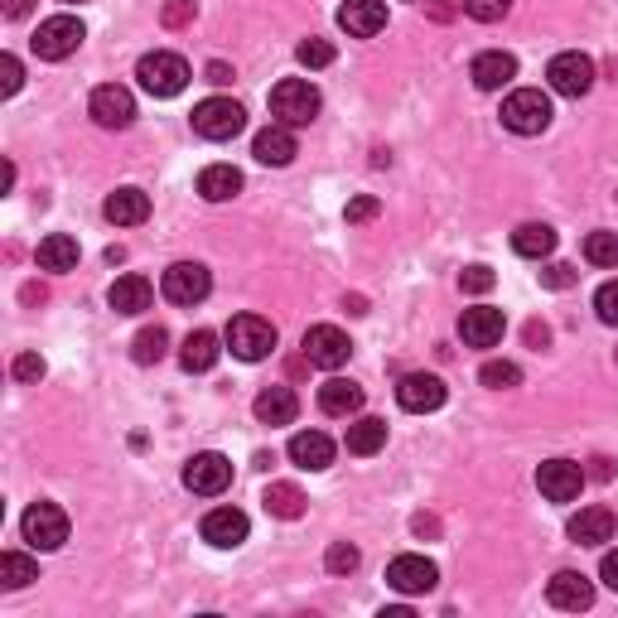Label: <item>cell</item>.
I'll list each match as a JSON object with an SVG mask.
<instances>
[{
	"label": "cell",
	"mask_w": 618,
	"mask_h": 618,
	"mask_svg": "<svg viewBox=\"0 0 618 618\" xmlns=\"http://www.w3.org/2000/svg\"><path fill=\"white\" fill-rule=\"evenodd\" d=\"M87 39V30H83V20L77 15H54V20H44L34 30V54L44 59V63H59V59H69V54H77V44Z\"/></svg>",
	"instance_id": "cell-5"
},
{
	"label": "cell",
	"mask_w": 618,
	"mask_h": 618,
	"mask_svg": "<svg viewBox=\"0 0 618 618\" xmlns=\"http://www.w3.org/2000/svg\"><path fill=\"white\" fill-rule=\"evenodd\" d=\"M551 97L542 87H517V92H507V102H503V126L512 130V136H542V130L551 126Z\"/></svg>",
	"instance_id": "cell-2"
},
{
	"label": "cell",
	"mask_w": 618,
	"mask_h": 618,
	"mask_svg": "<svg viewBox=\"0 0 618 618\" xmlns=\"http://www.w3.org/2000/svg\"><path fill=\"white\" fill-rule=\"evenodd\" d=\"M320 411L324 416H338V420L358 416L363 411V387L348 383V377H328V383L320 387Z\"/></svg>",
	"instance_id": "cell-24"
},
{
	"label": "cell",
	"mask_w": 618,
	"mask_h": 618,
	"mask_svg": "<svg viewBox=\"0 0 618 618\" xmlns=\"http://www.w3.org/2000/svg\"><path fill=\"white\" fill-rule=\"evenodd\" d=\"M63 6H83V0H63Z\"/></svg>",
	"instance_id": "cell-53"
},
{
	"label": "cell",
	"mask_w": 618,
	"mask_h": 618,
	"mask_svg": "<svg viewBox=\"0 0 618 618\" xmlns=\"http://www.w3.org/2000/svg\"><path fill=\"white\" fill-rule=\"evenodd\" d=\"M512 252L527 256V261H542L556 252V232H551L546 222H522V228L512 232Z\"/></svg>",
	"instance_id": "cell-31"
},
{
	"label": "cell",
	"mask_w": 618,
	"mask_h": 618,
	"mask_svg": "<svg viewBox=\"0 0 618 618\" xmlns=\"http://www.w3.org/2000/svg\"><path fill=\"white\" fill-rule=\"evenodd\" d=\"M228 483H232V459L228 454L203 450V454H193L189 464H184V489L199 493V497H218Z\"/></svg>",
	"instance_id": "cell-10"
},
{
	"label": "cell",
	"mask_w": 618,
	"mask_h": 618,
	"mask_svg": "<svg viewBox=\"0 0 618 618\" xmlns=\"http://www.w3.org/2000/svg\"><path fill=\"white\" fill-rule=\"evenodd\" d=\"M348 353H353V344H348V334L344 328H334V324H314V328H305V358L314 363V367H344L348 363Z\"/></svg>",
	"instance_id": "cell-13"
},
{
	"label": "cell",
	"mask_w": 618,
	"mask_h": 618,
	"mask_svg": "<svg viewBox=\"0 0 618 618\" xmlns=\"http://www.w3.org/2000/svg\"><path fill=\"white\" fill-rule=\"evenodd\" d=\"M291 459L300 469L320 473V469L334 464V440H328L324 430H300V436H291Z\"/></svg>",
	"instance_id": "cell-25"
},
{
	"label": "cell",
	"mask_w": 618,
	"mask_h": 618,
	"mask_svg": "<svg viewBox=\"0 0 618 618\" xmlns=\"http://www.w3.org/2000/svg\"><path fill=\"white\" fill-rule=\"evenodd\" d=\"M348 454H377L387 444V420H377V416H358L348 426Z\"/></svg>",
	"instance_id": "cell-32"
},
{
	"label": "cell",
	"mask_w": 618,
	"mask_h": 618,
	"mask_svg": "<svg viewBox=\"0 0 618 618\" xmlns=\"http://www.w3.org/2000/svg\"><path fill=\"white\" fill-rule=\"evenodd\" d=\"M589 464H595V469H589L595 479H614V459H589Z\"/></svg>",
	"instance_id": "cell-51"
},
{
	"label": "cell",
	"mask_w": 618,
	"mask_h": 618,
	"mask_svg": "<svg viewBox=\"0 0 618 618\" xmlns=\"http://www.w3.org/2000/svg\"><path fill=\"white\" fill-rule=\"evenodd\" d=\"M160 291L169 305H203L208 291H213V275H208V266H199V261H175V266L165 271V281H160Z\"/></svg>",
	"instance_id": "cell-8"
},
{
	"label": "cell",
	"mask_w": 618,
	"mask_h": 618,
	"mask_svg": "<svg viewBox=\"0 0 618 618\" xmlns=\"http://www.w3.org/2000/svg\"><path fill=\"white\" fill-rule=\"evenodd\" d=\"M295 59L305 63V69H328V63H334V44H328V39H305V44L295 49Z\"/></svg>",
	"instance_id": "cell-39"
},
{
	"label": "cell",
	"mask_w": 618,
	"mask_h": 618,
	"mask_svg": "<svg viewBox=\"0 0 618 618\" xmlns=\"http://www.w3.org/2000/svg\"><path fill=\"white\" fill-rule=\"evenodd\" d=\"M87 112H92V122L97 126H107V130H126L130 122H136V97H130L126 87H97L92 92V102H87Z\"/></svg>",
	"instance_id": "cell-12"
},
{
	"label": "cell",
	"mask_w": 618,
	"mask_h": 618,
	"mask_svg": "<svg viewBox=\"0 0 618 618\" xmlns=\"http://www.w3.org/2000/svg\"><path fill=\"white\" fill-rule=\"evenodd\" d=\"M595 310H599V320H604V324H609V328H618V281L599 285V295H595Z\"/></svg>",
	"instance_id": "cell-41"
},
{
	"label": "cell",
	"mask_w": 618,
	"mask_h": 618,
	"mask_svg": "<svg viewBox=\"0 0 618 618\" xmlns=\"http://www.w3.org/2000/svg\"><path fill=\"white\" fill-rule=\"evenodd\" d=\"M469 77L479 92H503L512 77H517V59L503 54V49H489V54H479L469 63Z\"/></svg>",
	"instance_id": "cell-19"
},
{
	"label": "cell",
	"mask_w": 618,
	"mask_h": 618,
	"mask_svg": "<svg viewBox=\"0 0 618 618\" xmlns=\"http://www.w3.org/2000/svg\"><path fill=\"white\" fill-rule=\"evenodd\" d=\"M102 213H107V222H116V228H136V222L150 218V193L140 189H116L107 203H102Z\"/></svg>",
	"instance_id": "cell-27"
},
{
	"label": "cell",
	"mask_w": 618,
	"mask_h": 618,
	"mask_svg": "<svg viewBox=\"0 0 618 618\" xmlns=\"http://www.w3.org/2000/svg\"><path fill=\"white\" fill-rule=\"evenodd\" d=\"M208 83H213V87H228V83H232V69H228V63H208Z\"/></svg>",
	"instance_id": "cell-49"
},
{
	"label": "cell",
	"mask_w": 618,
	"mask_h": 618,
	"mask_svg": "<svg viewBox=\"0 0 618 618\" xmlns=\"http://www.w3.org/2000/svg\"><path fill=\"white\" fill-rule=\"evenodd\" d=\"M247 532H252V522H247L242 507H213L203 517V542L218 546V551H232L247 542Z\"/></svg>",
	"instance_id": "cell-17"
},
{
	"label": "cell",
	"mask_w": 618,
	"mask_h": 618,
	"mask_svg": "<svg viewBox=\"0 0 618 618\" xmlns=\"http://www.w3.org/2000/svg\"><path fill=\"white\" fill-rule=\"evenodd\" d=\"M30 6H34V0H6V15L10 20H24V15H30Z\"/></svg>",
	"instance_id": "cell-50"
},
{
	"label": "cell",
	"mask_w": 618,
	"mask_h": 618,
	"mask_svg": "<svg viewBox=\"0 0 618 618\" xmlns=\"http://www.w3.org/2000/svg\"><path fill=\"white\" fill-rule=\"evenodd\" d=\"M614 532H618V517L609 507H580L570 517V542L575 546H604V542H614Z\"/></svg>",
	"instance_id": "cell-20"
},
{
	"label": "cell",
	"mask_w": 618,
	"mask_h": 618,
	"mask_svg": "<svg viewBox=\"0 0 618 618\" xmlns=\"http://www.w3.org/2000/svg\"><path fill=\"white\" fill-rule=\"evenodd\" d=\"M338 30H348L353 39H373L387 30V6L383 0H344L338 10Z\"/></svg>",
	"instance_id": "cell-18"
},
{
	"label": "cell",
	"mask_w": 618,
	"mask_h": 618,
	"mask_svg": "<svg viewBox=\"0 0 618 618\" xmlns=\"http://www.w3.org/2000/svg\"><path fill=\"white\" fill-rule=\"evenodd\" d=\"M536 489H542L546 503H575L585 489V469L575 464V459H546V464L536 469Z\"/></svg>",
	"instance_id": "cell-11"
},
{
	"label": "cell",
	"mask_w": 618,
	"mask_h": 618,
	"mask_svg": "<svg viewBox=\"0 0 618 618\" xmlns=\"http://www.w3.org/2000/svg\"><path fill=\"white\" fill-rule=\"evenodd\" d=\"M493 281H497V275H493L489 266H469L464 275H459V285H464L469 295H489V291H493Z\"/></svg>",
	"instance_id": "cell-42"
},
{
	"label": "cell",
	"mask_w": 618,
	"mask_h": 618,
	"mask_svg": "<svg viewBox=\"0 0 618 618\" xmlns=\"http://www.w3.org/2000/svg\"><path fill=\"white\" fill-rule=\"evenodd\" d=\"M199 193L208 203H228L242 193V169H232V165H208L203 175H199Z\"/></svg>",
	"instance_id": "cell-29"
},
{
	"label": "cell",
	"mask_w": 618,
	"mask_h": 618,
	"mask_svg": "<svg viewBox=\"0 0 618 618\" xmlns=\"http://www.w3.org/2000/svg\"><path fill=\"white\" fill-rule=\"evenodd\" d=\"M30 580H39V565L30 556H20V551H6V556H0V585H6V589H24Z\"/></svg>",
	"instance_id": "cell-35"
},
{
	"label": "cell",
	"mask_w": 618,
	"mask_h": 618,
	"mask_svg": "<svg viewBox=\"0 0 618 618\" xmlns=\"http://www.w3.org/2000/svg\"><path fill=\"white\" fill-rule=\"evenodd\" d=\"M10 373H15V383H39V377H44V358H39V353H20Z\"/></svg>",
	"instance_id": "cell-44"
},
{
	"label": "cell",
	"mask_w": 618,
	"mask_h": 618,
	"mask_svg": "<svg viewBox=\"0 0 618 618\" xmlns=\"http://www.w3.org/2000/svg\"><path fill=\"white\" fill-rule=\"evenodd\" d=\"M546 599L556 604V609H589V604H595V585H589L580 570H556L546 585Z\"/></svg>",
	"instance_id": "cell-21"
},
{
	"label": "cell",
	"mask_w": 618,
	"mask_h": 618,
	"mask_svg": "<svg viewBox=\"0 0 618 618\" xmlns=\"http://www.w3.org/2000/svg\"><path fill=\"white\" fill-rule=\"evenodd\" d=\"M377 213H383V203H377L373 193H358V199H353V203L344 208V218H348V222H373Z\"/></svg>",
	"instance_id": "cell-43"
},
{
	"label": "cell",
	"mask_w": 618,
	"mask_h": 618,
	"mask_svg": "<svg viewBox=\"0 0 618 618\" xmlns=\"http://www.w3.org/2000/svg\"><path fill=\"white\" fill-rule=\"evenodd\" d=\"M193 130H199L203 140H232L247 130V112L237 107L232 97H208L193 107Z\"/></svg>",
	"instance_id": "cell-6"
},
{
	"label": "cell",
	"mask_w": 618,
	"mask_h": 618,
	"mask_svg": "<svg viewBox=\"0 0 618 618\" xmlns=\"http://www.w3.org/2000/svg\"><path fill=\"white\" fill-rule=\"evenodd\" d=\"M479 383L493 391H512V387H522V367L517 363H483Z\"/></svg>",
	"instance_id": "cell-37"
},
{
	"label": "cell",
	"mask_w": 618,
	"mask_h": 618,
	"mask_svg": "<svg viewBox=\"0 0 618 618\" xmlns=\"http://www.w3.org/2000/svg\"><path fill=\"white\" fill-rule=\"evenodd\" d=\"M169 353V334L160 324H150V328H140L136 338H130V358H136L140 367H155Z\"/></svg>",
	"instance_id": "cell-34"
},
{
	"label": "cell",
	"mask_w": 618,
	"mask_h": 618,
	"mask_svg": "<svg viewBox=\"0 0 618 618\" xmlns=\"http://www.w3.org/2000/svg\"><path fill=\"white\" fill-rule=\"evenodd\" d=\"M155 300V285L146 281V275H116L112 291H107V305L116 314H146Z\"/></svg>",
	"instance_id": "cell-22"
},
{
	"label": "cell",
	"mask_w": 618,
	"mask_h": 618,
	"mask_svg": "<svg viewBox=\"0 0 618 618\" xmlns=\"http://www.w3.org/2000/svg\"><path fill=\"white\" fill-rule=\"evenodd\" d=\"M358 546H348V542H334V546H328V556H324V565H328V570H334V575H353V570H358Z\"/></svg>",
	"instance_id": "cell-40"
},
{
	"label": "cell",
	"mask_w": 618,
	"mask_h": 618,
	"mask_svg": "<svg viewBox=\"0 0 618 618\" xmlns=\"http://www.w3.org/2000/svg\"><path fill=\"white\" fill-rule=\"evenodd\" d=\"M436 580H440V570L426 556H397L387 565V585L401 589V595H426V589H436Z\"/></svg>",
	"instance_id": "cell-16"
},
{
	"label": "cell",
	"mask_w": 618,
	"mask_h": 618,
	"mask_svg": "<svg viewBox=\"0 0 618 618\" xmlns=\"http://www.w3.org/2000/svg\"><path fill=\"white\" fill-rule=\"evenodd\" d=\"M507 10H512V0H464V15H469V20H479V24L507 20Z\"/></svg>",
	"instance_id": "cell-38"
},
{
	"label": "cell",
	"mask_w": 618,
	"mask_h": 618,
	"mask_svg": "<svg viewBox=\"0 0 618 618\" xmlns=\"http://www.w3.org/2000/svg\"><path fill=\"white\" fill-rule=\"evenodd\" d=\"M252 155L261 165H271V169H285L295 160V136H291V126H266V130H256V140H252Z\"/></svg>",
	"instance_id": "cell-23"
},
{
	"label": "cell",
	"mask_w": 618,
	"mask_h": 618,
	"mask_svg": "<svg viewBox=\"0 0 618 618\" xmlns=\"http://www.w3.org/2000/svg\"><path fill=\"white\" fill-rule=\"evenodd\" d=\"M252 411H256L261 426H291V420L300 416V397H295L291 387H266L252 401Z\"/></svg>",
	"instance_id": "cell-26"
},
{
	"label": "cell",
	"mask_w": 618,
	"mask_h": 618,
	"mask_svg": "<svg viewBox=\"0 0 618 618\" xmlns=\"http://www.w3.org/2000/svg\"><path fill=\"white\" fill-rule=\"evenodd\" d=\"M136 77L140 87L150 92V97H179L184 87H189V63H184L179 54H169V49H155V54H146L136 63Z\"/></svg>",
	"instance_id": "cell-3"
},
{
	"label": "cell",
	"mask_w": 618,
	"mask_h": 618,
	"mask_svg": "<svg viewBox=\"0 0 618 618\" xmlns=\"http://www.w3.org/2000/svg\"><path fill=\"white\" fill-rule=\"evenodd\" d=\"M546 83H551V92H561V97H585V92L595 87V59L580 54V49L556 54L546 69Z\"/></svg>",
	"instance_id": "cell-9"
},
{
	"label": "cell",
	"mask_w": 618,
	"mask_h": 618,
	"mask_svg": "<svg viewBox=\"0 0 618 618\" xmlns=\"http://www.w3.org/2000/svg\"><path fill=\"white\" fill-rule=\"evenodd\" d=\"M34 261H39V271H73L77 266V242L69 232H49L44 242H39Z\"/></svg>",
	"instance_id": "cell-30"
},
{
	"label": "cell",
	"mask_w": 618,
	"mask_h": 618,
	"mask_svg": "<svg viewBox=\"0 0 618 618\" xmlns=\"http://www.w3.org/2000/svg\"><path fill=\"white\" fill-rule=\"evenodd\" d=\"M271 116L275 126H310L320 116V87L305 83V77H285V83L271 87Z\"/></svg>",
	"instance_id": "cell-1"
},
{
	"label": "cell",
	"mask_w": 618,
	"mask_h": 618,
	"mask_svg": "<svg viewBox=\"0 0 618 618\" xmlns=\"http://www.w3.org/2000/svg\"><path fill=\"white\" fill-rule=\"evenodd\" d=\"M20 532L34 551H59L63 542H69V512H63L59 503H34L20 517Z\"/></svg>",
	"instance_id": "cell-7"
},
{
	"label": "cell",
	"mask_w": 618,
	"mask_h": 618,
	"mask_svg": "<svg viewBox=\"0 0 618 618\" xmlns=\"http://www.w3.org/2000/svg\"><path fill=\"white\" fill-rule=\"evenodd\" d=\"M261 503H266V512H271V517H285V522H295V517H305V503H310V497L300 493L295 483H271Z\"/></svg>",
	"instance_id": "cell-33"
},
{
	"label": "cell",
	"mask_w": 618,
	"mask_h": 618,
	"mask_svg": "<svg viewBox=\"0 0 618 618\" xmlns=\"http://www.w3.org/2000/svg\"><path fill=\"white\" fill-rule=\"evenodd\" d=\"M160 20L169 24V30H179V24H189V20H193V0H169Z\"/></svg>",
	"instance_id": "cell-46"
},
{
	"label": "cell",
	"mask_w": 618,
	"mask_h": 618,
	"mask_svg": "<svg viewBox=\"0 0 618 618\" xmlns=\"http://www.w3.org/2000/svg\"><path fill=\"white\" fill-rule=\"evenodd\" d=\"M0 73H6V83H0V87H6V97H10V92H20L24 69H20V59H15V54H6V59H0Z\"/></svg>",
	"instance_id": "cell-47"
},
{
	"label": "cell",
	"mask_w": 618,
	"mask_h": 618,
	"mask_svg": "<svg viewBox=\"0 0 618 618\" xmlns=\"http://www.w3.org/2000/svg\"><path fill=\"white\" fill-rule=\"evenodd\" d=\"M228 348H232V358H242V363L271 358V348H275V324L261 320V314H237V320L228 324Z\"/></svg>",
	"instance_id": "cell-4"
},
{
	"label": "cell",
	"mask_w": 618,
	"mask_h": 618,
	"mask_svg": "<svg viewBox=\"0 0 618 618\" xmlns=\"http://www.w3.org/2000/svg\"><path fill=\"white\" fill-rule=\"evenodd\" d=\"M542 285H551V291H570V285H575V266H565V261H551V266L542 271Z\"/></svg>",
	"instance_id": "cell-45"
},
{
	"label": "cell",
	"mask_w": 618,
	"mask_h": 618,
	"mask_svg": "<svg viewBox=\"0 0 618 618\" xmlns=\"http://www.w3.org/2000/svg\"><path fill=\"white\" fill-rule=\"evenodd\" d=\"M218 334L213 328H193L189 338H184V348H179V367L184 373H208V367L218 363Z\"/></svg>",
	"instance_id": "cell-28"
},
{
	"label": "cell",
	"mask_w": 618,
	"mask_h": 618,
	"mask_svg": "<svg viewBox=\"0 0 618 618\" xmlns=\"http://www.w3.org/2000/svg\"><path fill=\"white\" fill-rule=\"evenodd\" d=\"M599 575H604V585H609L614 595H618V551H609V556H604V565H599Z\"/></svg>",
	"instance_id": "cell-48"
},
{
	"label": "cell",
	"mask_w": 618,
	"mask_h": 618,
	"mask_svg": "<svg viewBox=\"0 0 618 618\" xmlns=\"http://www.w3.org/2000/svg\"><path fill=\"white\" fill-rule=\"evenodd\" d=\"M546 338H551L546 324H527V344H546Z\"/></svg>",
	"instance_id": "cell-52"
},
{
	"label": "cell",
	"mask_w": 618,
	"mask_h": 618,
	"mask_svg": "<svg viewBox=\"0 0 618 618\" xmlns=\"http://www.w3.org/2000/svg\"><path fill=\"white\" fill-rule=\"evenodd\" d=\"M503 328H507V320H503V310H493V305H473L459 314V338H464L469 348H497L503 344Z\"/></svg>",
	"instance_id": "cell-14"
},
{
	"label": "cell",
	"mask_w": 618,
	"mask_h": 618,
	"mask_svg": "<svg viewBox=\"0 0 618 618\" xmlns=\"http://www.w3.org/2000/svg\"><path fill=\"white\" fill-rule=\"evenodd\" d=\"M585 261L604 271H618V232H589L585 237Z\"/></svg>",
	"instance_id": "cell-36"
},
{
	"label": "cell",
	"mask_w": 618,
	"mask_h": 618,
	"mask_svg": "<svg viewBox=\"0 0 618 618\" xmlns=\"http://www.w3.org/2000/svg\"><path fill=\"white\" fill-rule=\"evenodd\" d=\"M397 401H401V411H411V416L440 411L444 406V383L436 373H406L397 383Z\"/></svg>",
	"instance_id": "cell-15"
}]
</instances>
